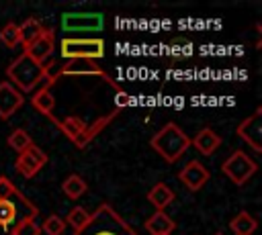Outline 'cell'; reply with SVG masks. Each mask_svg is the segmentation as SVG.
<instances>
[{
    "label": "cell",
    "instance_id": "obj_20",
    "mask_svg": "<svg viewBox=\"0 0 262 235\" xmlns=\"http://www.w3.org/2000/svg\"><path fill=\"white\" fill-rule=\"evenodd\" d=\"M43 22L39 18H27L18 25V37H20V43L27 47L29 43H33L41 33H43Z\"/></svg>",
    "mask_w": 262,
    "mask_h": 235
},
{
    "label": "cell",
    "instance_id": "obj_12",
    "mask_svg": "<svg viewBox=\"0 0 262 235\" xmlns=\"http://www.w3.org/2000/svg\"><path fill=\"white\" fill-rule=\"evenodd\" d=\"M178 178L184 182V186H186L188 190L196 192V190H201V188L207 184V180H209V170H207L201 161L192 159V161H188V163L178 172Z\"/></svg>",
    "mask_w": 262,
    "mask_h": 235
},
{
    "label": "cell",
    "instance_id": "obj_21",
    "mask_svg": "<svg viewBox=\"0 0 262 235\" xmlns=\"http://www.w3.org/2000/svg\"><path fill=\"white\" fill-rule=\"evenodd\" d=\"M61 190H63V194H66L68 198L78 200V198L88 190V184H86V180H84L80 174H70V176L61 182Z\"/></svg>",
    "mask_w": 262,
    "mask_h": 235
},
{
    "label": "cell",
    "instance_id": "obj_18",
    "mask_svg": "<svg viewBox=\"0 0 262 235\" xmlns=\"http://www.w3.org/2000/svg\"><path fill=\"white\" fill-rule=\"evenodd\" d=\"M145 229L151 235H170L174 231V221L164 213V210H156L147 221H145Z\"/></svg>",
    "mask_w": 262,
    "mask_h": 235
},
{
    "label": "cell",
    "instance_id": "obj_27",
    "mask_svg": "<svg viewBox=\"0 0 262 235\" xmlns=\"http://www.w3.org/2000/svg\"><path fill=\"white\" fill-rule=\"evenodd\" d=\"M14 235H41V227L37 225L35 219H25L16 225Z\"/></svg>",
    "mask_w": 262,
    "mask_h": 235
},
{
    "label": "cell",
    "instance_id": "obj_17",
    "mask_svg": "<svg viewBox=\"0 0 262 235\" xmlns=\"http://www.w3.org/2000/svg\"><path fill=\"white\" fill-rule=\"evenodd\" d=\"M174 198H176L174 190H172L168 184H164V182H158V184L151 186V190L147 192V200H149L158 210H164L168 204L174 202Z\"/></svg>",
    "mask_w": 262,
    "mask_h": 235
},
{
    "label": "cell",
    "instance_id": "obj_5",
    "mask_svg": "<svg viewBox=\"0 0 262 235\" xmlns=\"http://www.w3.org/2000/svg\"><path fill=\"white\" fill-rule=\"evenodd\" d=\"M59 53L66 61L70 59H92L104 57V41L98 37H63L59 41Z\"/></svg>",
    "mask_w": 262,
    "mask_h": 235
},
{
    "label": "cell",
    "instance_id": "obj_7",
    "mask_svg": "<svg viewBox=\"0 0 262 235\" xmlns=\"http://www.w3.org/2000/svg\"><path fill=\"white\" fill-rule=\"evenodd\" d=\"M59 76H98V78H102L108 86H113L117 92L123 90V88L98 65V61H92V59H70V61H66V63L59 67L57 78H59Z\"/></svg>",
    "mask_w": 262,
    "mask_h": 235
},
{
    "label": "cell",
    "instance_id": "obj_1",
    "mask_svg": "<svg viewBox=\"0 0 262 235\" xmlns=\"http://www.w3.org/2000/svg\"><path fill=\"white\" fill-rule=\"evenodd\" d=\"M39 208L6 176H0V235H14L25 219H37Z\"/></svg>",
    "mask_w": 262,
    "mask_h": 235
},
{
    "label": "cell",
    "instance_id": "obj_26",
    "mask_svg": "<svg viewBox=\"0 0 262 235\" xmlns=\"http://www.w3.org/2000/svg\"><path fill=\"white\" fill-rule=\"evenodd\" d=\"M39 227H41V233H45V235H61L63 229H66V223H63L61 217H57V215H49Z\"/></svg>",
    "mask_w": 262,
    "mask_h": 235
},
{
    "label": "cell",
    "instance_id": "obj_23",
    "mask_svg": "<svg viewBox=\"0 0 262 235\" xmlns=\"http://www.w3.org/2000/svg\"><path fill=\"white\" fill-rule=\"evenodd\" d=\"M6 143H8V147L14 149L16 153H23V151L33 143V139H31V135H29L25 129H14V131L8 135Z\"/></svg>",
    "mask_w": 262,
    "mask_h": 235
},
{
    "label": "cell",
    "instance_id": "obj_22",
    "mask_svg": "<svg viewBox=\"0 0 262 235\" xmlns=\"http://www.w3.org/2000/svg\"><path fill=\"white\" fill-rule=\"evenodd\" d=\"M55 125H57V129H59L68 139H72V141L86 129V123H84L80 116H76V114L66 116V119H57Z\"/></svg>",
    "mask_w": 262,
    "mask_h": 235
},
{
    "label": "cell",
    "instance_id": "obj_28",
    "mask_svg": "<svg viewBox=\"0 0 262 235\" xmlns=\"http://www.w3.org/2000/svg\"><path fill=\"white\" fill-rule=\"evenodd\" d=\"M127 104H131V96H129L125 90H119V92H117V96H115V106H117V110L125 108Z\"/></svg>",
    "mask_w": 262,
    "mask_h": 235
},
{
    "label": "cell",
    "instance_id": "obj_10",
    "mask_svg": "<svg viewBox=\"0 0 262 235\" xmlns=\"http://www.w3.org/2000/svg\"><path fill=\"white\" fill-rule=\"evenodd\" d=\"M237 137L244 139L254 151H262V110L256 108L248 119L237 125Z\"/></svg>",
    "mask_w": 262,
    "mask_h": 235
},
{
    "label": "cell",
    "instance_id": "obj_8",
    "mask_svg": "<svg viewBox=\"0 0 262 235\" xmlns=\"http://www.w3.org/2000/svg\"><path fill=\"white\" fill-rule=\"evenodd\" d=\"M102 27H104V16L100 12H66L61 16V29L66 33L100 31Z\"/></svg>",
    "mask_w": 262,
    "mask_h": 235
},
{
    "label": "cell",
    "instance_id": "obj_2",
    "mask_svg": "<svg viewBox=\"0 0 262 235\" xmlns=\"http://www.w3.org/2000/svg\"><path fill=\"white\" fill-rule=\"evenodd\" d=\"M51 63H37L35 59H31L27 53H20L8 67H6V76L10 80V84L14 88H18V92H33L41 82L43 88H51L57 80V74H51Z\"/></svg>",
    "mask_w": 262,
    "mask_h": 235
},
{
    "label": "cell",
    "instance_id": "obj_15",
    "mask_svg": "<svg viewBox=\"0 0 262 235\" xmlns=\"http://www.w3.org/2000/svg\"><path fill=\"white\" fill-rule=\"evenodd\" d=\"M31 106L37 110V112H41L43 116H47L49 121H57V116L53 114V108H55V98H53V94H51V88H39L35 94H33V98H31Z\"/></svg>",
    "mask_w": 262,
    "mask_h": 235
},
{
    "label": "cell",
    "instance_id": "obj_6",
    "mask_svg": "<svg viewBox=\"0 0 262 235\" xmlns=\"http://www.w3.org/2000/svg\"><path fill=\"white\" fill-rule=\"evenodd\" d=\"M256 170H258V163H256L250 155H246L242 149H235V151L221 163V172H223L235 186L246 184V182L256 174Z\"/></svg>",
    "mask_w": 262,
    "mask_h": 235
},
{
    "label": "cell",
    "instance_id": "obj_3",
    "mask_svg": "<svg viewBox=\"0 0 262 235\" xmlns=\"http://www.w3.org/2000/svg\"><path fill=\"white\" fill-rule=\"evenodd\" d=\"M72 235H139L111 204H100L96 208V213H92L90 223L80 229L74 231Z\"/></svg>",
    "mask_w": 262,
    "mask_h": 235
},
{
    "label": "cell",
    "instance_id": "obj_25",
    "mask_svg": "<svg viewBox=\"0 0 262 235\" xmlns=\"http://www.w3.org/2000/svg\"><path fill=\"white\" fill-rule=\"evenodd\" d=\"M0 43H4L6 47H16L20 45V37H18V25L16 22H6L0 31Z\"/></svg>",
    "mask_w": 262,
    "mask_h": 235
},
{
    "label": "cell",
    "instance_id": "obj_4",
    "mask_svg": "<svg viewBox=\"0 0 262 235\" xmlns=\"http://www.w3.org/2000/svg\"><path fill=\"white\" fill-rule=\"evenodd\" d=\"M149 145L160 157H164L168 163H174L190 147V139L176 123H168L151 137Z\"/></svg>",
    "mask_w": 262,
    "mask_h": 235
},
{
    "label": "cell",
    "instance_id": "obj_19",
    "mask_svg": "<svg viewBox=\"0 0 262 235\" xmlns=\"http://www.w3.org/2000/svg\"><path fill=\"white\" fill-rule=\"evenodd\" d=\"M229 229L235 233V235H252L256 229H258V221L246 213V210H239L231 221H229Z\"/></svg>",
    "mask_w": 262,
    "mask_h": 235
},
{
    "label": "cell",
    "instance_id": "obj_29",
    "mask_svg": "<svg viewBox=\"0 0 262 235\" xmlns=\"http://www.w3.org/2000/svg\"><path fill=\"white\" fill-rule=\"evenodd\" d=\"M215 235H223V233H215Z\"/></svg>",
    "mask_w": 262,
    "mask_h": 235
},
{
    "label": "cell",
    "instance_id": "obj_16",
    "mask_svg": "<svg viewBox=\"0 0 262 235\" xmlns=\"http://www.w3.org/2000/svg\"><path fill=\"white\" fill-rule=\"evenodd\" d=\"M194 147H196V151H201L203 155H213L215 151H217V147L221 145V137L213 131V129H209V127H205V129H201L196 135H194V139L190 141Z\"/></svg>",
    "mask_w": 262,
    "mask_h": 235
},
{
    "label": "cell",
    "instance_id": "obj_13",
    "mask_svg": "<svg viewBox=\"0 0 262 235\" xmlns=\"http://www.w3.org/2000/svg\"><path fill=\"white\" fill-rule=\"evenodd\" d=\"M25 104L23 94L10 84V82H0V119H10L20 106Z\"/></svg>",
    "mask_w": 262,
    "mask_h": 235
},
{
    "label": "cell",
    "instance_id": "obj_11",
    "mask_svg": "<svg viewBox=\"0 0 262 235\" xmlns=\"http://www.w3.org/2000/svg\"><path fill=\"white\" fill-rule=\"evenodd\" d=\"M53 49H55V33L53 29H43V33L33 43H29L23 53H27L37 63H45V59L51 57Z\"/></svg>",
    "mask_w": 262,
    "mask_h": 235
},
{
    "label": "cell",
    "instance_id": "obj_24",
    "mask_svg": "<svg viewBox=\"0 0 262 235\" xmlns=\"http://www.w3.org/2000/svg\"><path fill=\"white\" fill-rule=\"evenodd\" d=\"M90 217H92V213H88L86 208H82V206H74L70 213H68V225L70 227H74V231H80V229H84L88 223H90Z\"/></svg>",
    "mask_w": 262,
    "mask_h": 235
},
{
    "label": "cell",
    "instance_id": "obj_9",
    "mask_svg": "<svg viewBox=\"0 0 262 235\" xmlns=\"http://www.w3.org/2000/svg\"><path fill=\"white\" fill-rule=\"evenodd\" d=\"M45 163H47V153H45L39 145L31 143L23 153H18L14 168H16V172H18L20 176L33 178V176L39 174V170H41Z\"/></svg>",
    "mask_w": 262,
    "mask_h": 235
},
{
    "label": "cell",
    "instance_id": "obj_14",
    "mask_svg": "<svg viewBox=\"0 0 262 235\" xmlns=\"http://www.w3.org/2000/svg\"><path fill=\"white\" fill-rule=\"evenodd\" d=\"M117 114H119V110L115 108L113 112L98 116L92 125H86V129H84V131L74 139V145H76V147H80V149H82V147H86V145H88V143H90V141H92V139H94V137H96V135H98V133H100V131H102V129H104V127H106L115 116H117Z\"/></svg>",
    "mask_w": 262,
    "mask_h": 235
}]
</instances>
